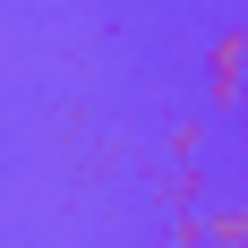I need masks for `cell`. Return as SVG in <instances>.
<instances>
[{"label":"cell","mask_w":248,"mask_h":248,"mask_svg":"<svg viewBox=\"0 0 248 248\" xmlns=\"http://www.w3.org/2000/svg\"><path fill=\"white\" fill-rule=\"evenodd\" d=\"M205 111H248V26H214L205 34Z\"/></svg>","instance_id":"obj_1"},{"label":"cell","mask_w":248,"mask_h":248,"mask_svg":"<svg viewBox=\"0 0 248 248\" xmlns=\"http://www.w3.org/2000/svg\"><path fill=\"white\" fill-rule=\"evenodd\" d=\"M188 231H197L205 248H248V197H205L197 214H188Z\"/></svg>","instance_id":"obj_2"},{"label":"cell","mask_w":248,"mask_h":248,"mask_svg":"<svg viewBox=\"0 0 248 248\" xmlns=\"http://www.w3.org/2000/svg\"><path fill=\"white\" fill-rule=\"evenodd\" d=\"M163 205H205V171H197V163H171V180H163Z\"/></svg>","instance_id":"obj_3"},{"label":"cell","mask_w":248,"mask_h":248,"mask_svg":"<svg viewBox=\"0 0 248 248\" xmlns=\"http://www.w3.org/2000/svg\"><path fill=\"white\" fill-rule=\"evenodd\" d=\"M163 154H171V163H205V120H180L171 137H163Z\"/></svg>","instance_id":"obj_4"},{"label":"cell","mask_w":248,"mask_h":248,"mask_svg":"<svg viewBox=\"0 0 248 248\" xmlns=\"http://www.w3.org/2000/svg\"><path fill=\"white\" fill-rule=\"evenodd\" d=\"M154 248H205V240H197V231H188V223H180L171 240H154Z\"/></svg>","instance_id":"obj_5"},{"label":"cell","mask_w":248,"mask_h":248,"mask_svg":"<svg viewBox=\"0 0 248 248\" xmlns=\"http://www.w3.org/2000/svg\"><path fill=\"white\" fill-rule=\"evenodd\" d=\"M231 146H240V163H248V111H240V137H231Z\"/></svg>","instance_id":"obj_6"}]
</instances>
